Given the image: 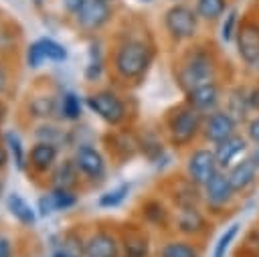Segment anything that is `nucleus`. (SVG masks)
<instances>
[{
    "label": "nucleus",
    "mask_w": 259,
    "mask_h": 257,
    "mask_svg": "<svg viewBox=\"0 0 259 257\" xmlns=\"http://www.w3.org/2000/svg\"><path fill=\"white\" fill-rule=\"evenodd\" d=\"M174 79L182 93H186L188 89L198 87L202 83L221 79V63H219L214 51L206 49V47L188 49L176 67Z\"/></svg>",
    "instance_id": "1"
},
{
    "label": "nucleus",
    "mask_w": 259,
    "mask_h": 257,
    "mask_svg": "<svg viewBox=\"0 0 259 257\" xmlns=\"http://www.w3.org/2000/svg\"><path fill=\"white\" fill-rule=\"evenodd\" d=\"M202 119L204 113L188 105L184 99L178 105H172L162 119V127L168 144L176 150L192 146L202 134Z\"/></svg>",
    "instance_id": "2"
},
{
    "label": "nucleus",
    "mask_w": 259,
    "mask_h": 257,
    "mask_svg": "<svg viewBox=\"0 0 259 257\" xmlns=\"http://www.w3.org/2000/svg\"><path fill=\"white\" fill-rule=\"evenodd\" d=\"M154 47L142 38H125L113 53V71L119 79L140 83L154 63Z\"/></svg>",
    "instance_id": "3"
},
{
    "label": "nucleus",
    "mask_w": 259,
    "mask_h": 257,
    "mask_svg": "<svg viewBox=\"0 0 259 257\" xmlns=\"http://www.w3.org/2000/svg\"><path fill=\"white\" fill-rule=\"evenodd\" d=\"M237 200H239V196L233 190V186H231L229 176H227L225 170H219L202 186V208L212 219H219V217L229 215L235 208Z\"/></svg>",
    "instance_id": "4"
},
{
    "label": "nucleus",
    "mask_w": 259,
    "mask_h": 257,
    "mask_svg": "<svg viewBox=\"0 0 259 257\" xmlns=\"http://www.w3.org/2000/svg\"><path fill=\"white\" fill-rule=\"evenodd\" d=\"M198 14L194 12V8L178 2L172 4L166 12H164V28L168 32V36L176 42H184V40H192L198 32Z\"/></svg>",
    "instance_id": "5"
},
{
    "label": "nucleus",
    "mask_w": 259,
    "mask_h": 257,
    "mask_svg": "<svg viewBox=\"0 0 259 257\" xmlns=\"http://www.w3.org/2000/svg\"><path fill=\"white\" fill-rule=\"evenodd\" d=\"M85 105L107 125H121L130 115L125 101L115 91H109V89L89 93L85 97Z\"/></svg>",
    "instance_id": "6"
},
{
    "label": "nucleus",
    "mask_w": 259,
    "mask_h": 257,
    "mask_svg": "<svg viewBox=\"0 0 259 257\" xmlns=\"http://www.w3.org/2000/svg\"><path fill=\"white\" fill-rule=\"evenodd\" d=\"M237 55L243 63V67L259 77V22L245 18L239 24L237 36H235Z\"/></svg>",
    "instance_id": "7"
},
{
    "label": "nucleus",
    "mask_w": 259,
    "mask_h": 257,
    "mask_svg": "<svg viewBox=\"0 0 259 257\" xmlns=\"http://www.w3.org/2000/svg\"><path fill=\"white\" fill-rule=\"evenodd\" d=\"M243 130V125L225 109V107H219L210 113H204V119H202V134H200V140L208 146H217L221 142H225L227 138L239 134Z\"/></svg>",
    "instance_id": "8"
},
{
    "label": "nucleus",
    "mask_w": 259,
    "mask_h": 257,
    "mask_svg": "<svg viewBox=\"0 0 259 257\" xmlns=\"http://www.w3.org/2000/svg\"><path fill=\"white\" fill-rule=\"evenodd\" d=\"M219 162L214 156V148L212 146H196L190 150V154L186 156V164H184V174L198 184L200 188L219 172Z\"/></svg>",
    "instance_id": "9"
},
{
    "label": "nucleus",
    "mask_w": 259,
    "mask_h": 257,
    "mask_svg": "<svg viewBox=\"0 0 259 257\" xmlns=\"http://www.w3.org/2000/svg\"><path fill=\"white\" fill-rule=\"evenodd\" d=\"M176 233L180 237L198 241L200 237H206L210 233L212 221L210 215L202 206H188V208H176L174 210V225Z\"/></svg>",
    "instance_id": "10"
},
{
    "label": "nucleus",
    "mask_w": 259,
    "mask_h": 257,
    "mask_svg": "<svg viewBox=\"0 0 259 257\" xmlns=\"http://www.w3.org/2000/svg\"><path fill=\"white\" fill-rule=\"evenodd\" d=\"M225 91H227V83L217 79V81H208V83L188 89L184 93V101L188 105H192L194 109H198L200 113H210V111L223 107Z\"/></svg>",
    "instance_id": "11"
},
{
    "label": "nucleus",
    "mask_w": 259,
    "mask_h": 257,
    "mask_svg": "<svg viewBox=\"0 0 259 257\" xmlns=\"http://www.w3.org/2000/svg\"><path fill=\"white\" fill-rule=\"evenodd\" d=\"M166 198L170 200L172 208H188V206H202V188L194 184L186 174L172 176L166 184Z\"/></svg>",
    "instance_id": "12"
},
{
    "label": "nucleus",
    "mask_w": 259,
    "mask_h": 257,
    "mask_svg": "<svg viewBox=\"0 0 259 257\" xmlns=\"http://www.w3.org/2000/svg\"><path fill=\"white\" fill-rule=\"evenodd\" d=\"M140 221L142 225L156 229V231H168L174 225V210L166 204L164 198L148 196L140 202Z\"/></svg>",
    "instance_id": "13"
},
{
    "label": "nucleus",
    "mask_w": 259,
    "mask_h": 257,
    "mask_svg": "<svg viewBox=\"0 0 259 257\" xmlns=\"http://www.w3.org/2000/svg\"><path fill=\"white\" fill-rule=\"evenodd\" d=\"M227 176H229V182L233 186V190L237 192L239 198L243 196H249L255 186L259 184V166L249 158H241L235 166H231L227 170Z\"/></svg>",
    "instance_id": "14"
},
{
    "label": "nucleus",
    "mask_w": 259,
    "mask_h": 257,
    "mask_svg": "<svg viewBox=\"0 0 259 257\" xmlns=\"http://www.w3.org/2000/svg\"><path fill=\"white\" fill-rule=\"evenodd\" d=\"M111 18V8L105 0H85L75 12V22L85 32H95Z\"/></svg>",
    "instance_id": "15"
},
{
    "label": "nucleus",
    "mask_w": 259,
    "mask_h": 257,
    "mask_svg": "<svg viewBox=\"0 0 259 257\" xmlns=\"http://www.w3.org/2000/svg\"><path fill=\"white\" fill-rule=\"evenodd\" d=\"M212 148H214V156H217L219 168L227 172L231 166H235L241 158L247 156V152L251 148V142L247 140V136L243 132H239V134L227 138L225 142H221V144H217Z\"/></svg>",
    "instance_id": "16"
},
{
    "label": "nucleus",
    "mask_w": 259,
    "mask_h": 257,
    "mask_svg": "<svg viewBox=\"0 0 259 257\" xmlns=\"http://www.w3.org/2000/svg\"><path fill=\"white\" fill-rule=\"evenodd\" d=\"M223 107L243 125V123L253 115L251 101H249V83H243V81H241V83L227 85Z\"/></svg>",
    "instance_id": "17"
},
{
    "label": "nucleus",
    "mask_w": 259,
    "mask_h": 257,
    "mask_svg": "<svg viewBox=\"0 0 259 257\" xmlns=\"http://www.w3.org/2000/svg\"><path fill=\"white\" fill-rule=\"evenodd\" d=\"M121 257H152V239L142 225H130L119 235Z\"/></svg>",
    "instance_id": "18"
},
{
    "label": "nucleus",
    "mask_w": 259,
    "mask_h": 257,
    "mask_svg": "<svg viewBox=\"0 0 259 257\" xmlns=\"http://www.w3.org/2000/svg\"><path fill=\"white\" fill-rule=\"evenodd\" d=\"M73 164L77 166L79 174H83L91 180H103L105 170H107L105 158L93 146H79L73 154Z\"/></svg>",
    "instance_id": "19"
},
{
    "label": "nucleus",
    "mask_w": 259,
    "mask_h": 257,
    "mask_svg": "<svg viewBox=\"0 0 259 257\" xmlns=\"http://www.w3.org/2000/svg\"><path fill=\"white\" fill-rule=\"evenodd\" d=\"M85 257H121L119 237L111 231H95L85 239Z\"/></svg>",
    "instance_id": "20"
},
{
    "label": "nucleus",
    "mask_w": 259,
    "mask_h": 257,
    "mask_svg": "<svg viewBox=\"0 0 259 257\" xmlns=\"http://www.w3.org/2000/svg\"><path fill=\"white\" fill-rule=\"evenodd\" d=\"M109 152L119 160V162H127L134 156L140 154V144H138V134L130 132V130H121L117 134L111 136L109 140Z\"/></svg>",
    "instance_id": "21"
},
{
    "label": "nucleus",
    "mask_w": 259,
    "mask_h": 257,
    "mask_svg": "<svg viewBox=\"0 0 259 257\" xmlns=\"http://www.w3.org/2000/svg\"><path fill=\"white\" fill-rule=\"evenodd\" d=\"M156 257H202V249L196 241L186 239V237H174L164 241L158 251Z\"/></svg>",
    "instance_id": "22"
},
{
    "label": "nucleus",
    "mask_w": 259,
    "mask_h": 257,
    "mask_svg": "<svg viewBox=\"0 0 259 257\" xmlns=\"http://www.w3.org/2000/svg\"><path fill=\"white\" fill-rule=\"evenodd\" d=\"M57 154H59V150H57L55 144H49V142H36V144L30 148L28 164H30L36 172L45 174V172H49V170L55 166V162H57Z\"/></svg>",
    "instance_id": "23"
},
{
    "label": "nucleus",
    "mask_w": 259,
    "mask_h": 257,
    "mask_svg": "<svg viewBox=\"0 0 259 257\" xmlns=\"http://www.w3.org/2000/svg\"><path fill=\"white\" fill-rule=\"evenodd\" d=\"M138 144H140V154L146 156L150 162H158L164 156V140L158 130H144L138 134Z\"/></svg>",
    "instance_id": "24"
},
{
    "label": "nucleus",
    "mask_w": 259,
    "mask_h": 257,
    "mask_svg": "<svg viewBox=\"0 0 259 257\" xmlns=\"http://www.w3.org/2000/svg\"><path fill=\"white\" fill-rule=\"evenodd\" d=\"M6 206H8L10 215H12L20 225L30 227V225L36 223V210H34V208L30 206V202H28L26 198H22L18 192L8 194V198H6Z\"/></svg>",
    "instance_id": "25"
},
{
    "label": "nucleus",
    "mask_w": 259,
    "mask_h": 257,
    "mask_svg": "<svg viewBox=\"0 0 259 257\" xmlns=\"http://www.w3.org/2000/svg\"><path fill=\"white\" fill-rule=\"evenodd\" d=\"M229 10V0H194V12L204 22L221 20Z\"/></svg>",
    "instance_id": "26"
},
{
    "label": "nucleus",
    "mask_w": 259,
    "mask_h": 257,
    "mask_svg": "<svg viewBox=\"0 0 259 257\" xmlns=\"http://www.w3.org/2000/svg\"><path fill=\"white\" fill-rule=\"evenodd\" d=\"M77 178H79V170L77 166L73 164V160H67L65 164H61L55 174H53V188H73L77 184Z\"/></svg>",
    "instance_id": "27"
},
{
    "label": "nucleus",
    "mask_w": 259,
    "mask_h": 257,
    "mask_svg": "<svg viewBox=\"0 0 259 257\" xmlns=\"http://www.w3.org/2000/svg\"><path fill=\"white\" fill-rule=\"evenodd\" d=\"M59 111L61 115L67 119V121H75L81 117V111H83V101L77 93L73 91H67L61 95V103H59Z\"/></svg>",
    "instance_id": "28"
},
{
    "label": "nucleus",
    "mask_w": 259,
    "mask_h": 257,
    "mask_svg": "<svg viewBox=\"0 0 259 257\" xmlns=\"http://www.w3.org/2000/svg\"><path fill=\"white\" fill-rule=\"evenodd\" d=\"M239 233H241V223H231L229 227H225V231L221 233V237L214 243V249H212L210 257H227V253H229L231 245L237 241Z\"/></svg>",
    "instance_id": "29"
},
{
    "label": "nucleus",
    "mask_w": 259,
    "mask_h": 257,
    "mask_svg": "<svg viewBox=\"0 0 259 257\" xmlns=\"http://www.w3.org/2000/svg\"><path fill=\"white\" fill-rule=\"evenodd\" d=\"M127 194H130V184H127V182H121V184H117L115 188L103 192L97 202H99L101 208H115V206H119V204L127 198Z\"/></svg>",
    "instance_id": "30"
},
{
    "label": "nucleus",
    "mask_w": 259,
    "mask_h": 257,
    "mask_svg": "<svg viewBox=\"0 0 259 257\" xmlns=\"http://www.w3.org/2000/svg\"><path fill=\"white\" fill-rule=\"evenodd\" d=\"M239 24H241L239 10H237V8H229L227 14L223 16V24H221V40H223V42H235Z\"/></svg>",
    "instance_id": "31"
},
{
    "label": "nucleus",
    "mask_w": 259,
    "mask_h": 257,
    "mask_svg": "<svg viewBox=\"0 0 259 257\" xmlns=\"http://www.w3.org/2000/svg\"><path fill=\"white\" fill-rule=\"evenodd\" d=\"M4 144H6L8 152H10V156H12L14 164H16V168H18V170H24V168H26V164H28V160H26L24 146H22L20 138H18L14 132H8V134L4 136Z\"/></svg>",
    "instance_id": "32"
},
{
    "label": "nucleus",
    "mask_w": 259,
    "mask_h": 257,
    "mask_svg": "<svg viewBox=\"0 0 259 257\" xmlns=\"http://www.w3.org/2000/svg\"><path fill=\"white\" fill-rule=\"evenodd\" d=\"M36 42H38V47H40V51H42L45 61L61 63V61L67 59V49H65L61 42H57V40H53V38H38Z\"/></svg>",
    "instance_id": "33"
},
{
    "label": "nucleus",
    "mask_w": 259,
    "mask_h": 257,
    "mask_svg": "<svg viewBox=\"0 0 259 257\" xmlns=\"http://www.w3.org/2000/svg\"><path fill=\"white\" fill-rule=\"evenodd\" d=\"M63 253H67L69 257H85V241L81 239V235L77 233H67L63 237V247H61Z\"/></svg>",
    "instance_id": "34"
},
{
    "label": "nucleus",
    "mask_w": 259,
    "mask_h": 257,
    "mask_svg": "<svg viewBox=\"0 0 259 257\" xmlns=\"http://www.w3.org/2000/svg\"><path fill=\"white\" fill-rule=\"evenodd\" d=\"M51 198H53L55 210H67V208L75 206V202H77V196L69 188H53L51 190Z\"/></svg>",
    "instance_id": "35"
},
{
    "label": "nucleus",
    "mask_w": 259,
    "mask_h": 257,
    "mask_svg": "<svg viewBox=\"0 0 259 257\" xmlns=\"http://www.w3.org/2000/svg\"><path fill=\"white\" fill-rule=\"evenodd\" d=\"M30 109H32V113L38 115V117H49L51 113H55L57 105H55V99H53L51 95H38V97L32 99Z\"/></svg>",
    "instance_id": "36"
},
{
    "label": "nucleus",
    "mask_w": 259,
    "mask_h": 257,
    "mask_svg": "<svg viewBox=\"0 0 259 257\" xmlns=\"http://www.w3.org/2000/svg\"><path fill=\"white\" fill-rule=\"evenodd\" d=\"M103 73V59L99 55V51H93L91 49V59H89V65L85 67V79L87 81H97Z\"/></svg>",
    "instance_id": "37"
},
{
    "label": "nucleus",
    "mask_w": 259,
    "mask_h": 257,
    "mask_svg": "<svg viewBox=\"0 0 259 257\" xmlns=\"http://www.w3.org/2000/svg\"><path fill=\"white\" fill-rule=\"evenodd\" d=\"M247 140L251 144H259V113H253L245 123H243V130H241Z\"/></svg>",
    "instance_id": "38"
},
{
    "label": "nucleus",
    "mask_w": 259,
    "mask_h": 257,
    "mask_svg": "<svg viewBox=\"0 0 259 257\" xmlns=\"http://www.w3.org/2000/svg\"><path fill=\"white\" fill-rule=\"evenodd\" d=\"M26 63H28L32 69H38V67L45 63L42 51H40V47H38V42H36V40H34V42L28 47V51H26Z\"/></svg>",
    "instance_id": "39"
},
{
    "label": "nucleus",
    "mask_w": 259,
    "mask_h": 257,
    "mask_svg": "<svg viewBox=\"0 0 259 257\" xmlns=\"http://www.w3.org/2000/svg\"><path fill=\"white\" fill-rule=\"evenodd\" d=\"M249 101H251L253 113H259V77H255L249 83Z\"/></svg>",
    "instance_id": "40"
},
{
    "label": "nucleus",
    "mask_w": 259,
    "mask_h": 257,
    "mask_svg": "<svg viewBox=\"0 0 259 257\" xmlns=\"http://www.w3.org/2000/svg\"><path fill=\"white\" fill-rule=\"evenodd\" d=\"M38 212H40L42 217H47V215H51V212H55V204H53V198H51V192L38 198Z\"/></svg>",
    "instance_id": "41"
},
{
    "label": "nucleus",
    "mask_w": 259,
    "mask_h": 257,
    "mask_svg": "<svg viewBox=\"0 0 259 257\" xmlns=\"http://www.w3.org/2000/svg\"><path fill=\"white\" fill-rule=\"evenodd\" d=\"M83 2H85V0H61L63 8H65L67 12H71V14H75V12L79 10V6H81Z\"/></svg>",
    "instance_id": "42"
},
{
    "label": "nucleus",
    "mask_w": 259,
    "mask_h": 257,
    "mask_svg": "<svg viewBox=\"0 0 259 257\" xmlns=\"http://www.w3.org/2000/svg\"><path fill=\"white\" fill-rule=\"evenodd\" d=\"M0 257H12V245L6 237H0Z\"/></svg>",
    "instance_id": "43"
},
{
    "label": "nucleus",
    "mask_w": 259,
    "mask_h": 257,
    "mask_svg": "<svg viewBox=\"0 0 259 257\" xmlns=\"http://www.w3.org/2000/svg\"><path fill=\"white\" fill-rule=\"evenodd\" d=\"M247 156H249V158L259 166V144H251V148H249Z\"/></svg>",
    "instance_id": "44"
},
{
    "label": "nucleus",
    "mask_w": 259,
    "mask_h": 257,
    "mask_svg": "<svg viewBox=\"0 0 259 257\" xmlns=\"http://www.w3.org/2000/svg\"><path fill=\"white\" fill-rule=\"evenodd\" d=\"M6 162H8V150L0 144V170L6 166Z\"/></svg>",
    "instance_id": "45"
},
{
    "label": "nucleus",
    "mask_w": 259,
    "mask_h": 257,
    "mask_svg": "<svg viewBox=\"0 0 259 257\" xmlns=\"http://www.w3.org/2000/svg\"><path fill=\"white\" fill-rule=\"evenodd\" d=\"M4 85H6V75H4V71L0 67V89H4Z\"/></svg>",
    "instance_id": "46"
},
{
    "label": "nucleus",
    "mask_w": 259,
    "mask_h": 257,
    "mask_svg": "<svg viewBox=\"0 0 259 257\" xmlns=\"http://www.w3.org/2000/svg\"><path fill=\"white\" fill-rule=\"evenodd\" d=\"M53 257H69V255H67V253H63V251H57Z\"/></svg>",
    "instance_id": "47"
},
{
    "label": "nucleus",
    "mask_w": 259,
    "mask_h": 257,
    "mask_svg": "<svg viewBox=\"0 0 259 257\" xmlns=\"http://www.w3.org/2000/svg\"><path fill=\"white\" fill-rule=\"evenodd\" d=\"M2 117H4V107H2V103H0V121H2Z\"/></svg>",
    "instance_id": "48"
},
{
    "label": "nucleus",
    "mask_w": 259,
    "mask_h": 257,
    "mask_svg": "<svg viewBox=\"0 0 259 257\" xmlns=\"http://www.w3.org/2000/svg\"><path fill=\"white\" fill-rule=\"evenodd\" d=\"M32 2H34L36 6H40V4H42V0H32Z\"/></svg>",
    "instance_id": "49"
},
{
    "label": "nucleus",
    "mask_w": 259,
    "mask_h": 257,
    "mask_svg": "<svg viewBox=\"0 0 259 257\" xmlns=\"http://www.w3.org/2000/svg\"><path fill=\"white\" fill-rule=\"evenodd\" d=\"M170 2H172V4H178V2H180V0H170Z\"/></svg>",
    "instance_id": "50"
},
{
    "label": "nucleus",
    "mask_w": 259,
    "mask_h": 257,
    "mask_svg": "<svg viewBox=\"0 0 259 257\" xmlns=\"http://www.w3.org/2000/svg\"><path fill=\"white\" fill-rule=\"evenodd\" d=\"M140 2H154V0H140Z\"/></svg>",
    "instance_id": "51"
},
{
    "label": "nucleus",
    "mask_w": 259,
    "mask_h": 257,
    "mask_svg": "<svg viewBox=\"0 0 259 257\" xmlns=\"http://www.w3.org/2000/svg\"><path fill=\"white\" fill-rule=\"evenodd\" d=\"M0 192H2V182H0Z\"/></svg>",
    "instance_id": "52"
},
{
    "label": "nucleus",
    "mask_w": 259,
    "mask_h": 257,
    "mask_svg": "<svg viewBox=\"0 0 259 257\" xmlns=\"http://www.w3.org/2000/svg\"><path fill=\"white\" fill-rule=\"evenodd\" d=\"M105 2H109V0H105Z\"/></svg>",
    "instance_id": "53"
}]
</instances>
